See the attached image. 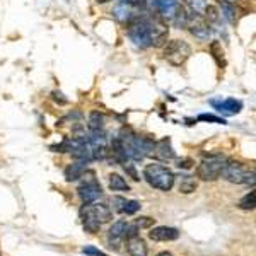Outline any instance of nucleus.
<instances>
[{
	"instance_id": "obj_1",
	"label": "nucleus",
	"mask_w": 256,
	"mask_h": 256,
	"mask_svg": "<svg viewBox=\"0 0 256 256\" xmlns=\"http://www.w3.org/2000/svg\"><path fill=\"white\" fill-rule=\"evenodd\" d=\"M128 38L138 48H159L168 41L169 28L162 19L152 14H138L128 22Z\"/></svg>"
},
{
	"instance_id": "obj_2",
	"label": "nucleus",
	"mask_w": 256,
	"mask_h": 256,
	"mask_svg": "<svg viewBox=\"0 0 256 256\" xmlns=\"http://www.w3.org/2000/svg\"><path fill=\"white\" fill-rule=\"evenodd\" d=\"M144 178L152 188L160 192H169L174 186V174L171 169H168L162 164H148L144 168Z\"/></svg>"
},
{
	"instance_id": "obj_3",
	"label": "nucleus",
	"mask_w": 256,
	"mask_h": 256,
	"mask_svg": "<svg viewBox=\"0 0 256 256\" xmlns=\"http://www.w3.org/2000/svg\"><path fill=\"white\" fill-rule=\"evenodd\" d=\"M222 176L226 178L229 183L236 184H253L254 183V169L248 168L246 164L239 162V160H227Z\"/></svg>"
},
{
	"instance_id": "obj_4",
	"label": "nucleus",
	"mask_w": 256,
	"mask_h": 256,
	"mask_svg": "<svg viewBox=\"0 0 256 256\" xmlns=\"http://www.w3.org/2000/svg\"><path fill=\"white\" fill-rule=\"evenodd\" d=\"M227 159L220 154H214L208 158H204L196 168V176L204 181H216L222 176Z\"/></svg>"
},
{
	"instance_id": "obj_5",
	"label": "nucleus",
	"mask_w": 256,
	"mask_h": 256,
	"mask_svg": "<svg viewBox=\"0 0 256 256\" xmlns=\"http://www.w3.org/2000/svg\"><path fill=\"white\" fill-rule=\"evenodd\" d=\"M190 56H192V46L183 40H172L164 46V60H168L174 67H181Z\"/></svg>"
},
{
	"instance_id": "obj_6",
	"label": "nucleus",
	"mask_w": 256,
	"mask_h": 256,
	"mask_svg": "<svg viewBox=\"0 0 256 256\" xmlns=\"http://www.w3.org/2000/svg\"><path fill=\"white\" fill-rule=\"evenodd\" d=\"M184 28H186V30L200 41H207L210 32H212V30H210V24L207 22L205 16L196 14V12H192V10H190L188 16H186V26Z\"/></svg>"
},
{
	"instance_id": "obj_7",
	"label": "nucleus",
	"mask_w": 256,
	"mask_h": 256,
	"mask_svg": "<svg viewBox=\"0 0 256 256\" xmlns=\"http://www.w3.org/2000/svg\"><path fill=\"white\" fill-rule=\"evenodd\" d=\"M80 216H89V217H92L94 220H98L99 224H104V222H108L111 218V208L101 204H96V205L86 204L84 207L80 208Z\"/></svg>"
},
{
	"instance_id": "obj_8",
	"label": "nucleus",
	"mask_w": 256,
	"mask_h": 256,
	"mask_svg": "<svg viewBox=\"0 0 256 256\" xmlns=\"http://www.w3.org/2000/svg\"><path fill=\"white\" fill-rule=\"evenodd\" d=\"M79 196L84 204H94V202L102 196L101 184H99L96 180L86 181V183L79 188Z\"/></svg>"
},
{
	"instance_id": "obj_9",
	"label": "nucleus",
	"mask_w": 256,
	"mask_h": 256,
	"mask_svg": "<svg viewBox=\"0 0 256 256\" xmlns=\"http://www.w3.org/2000/svg\"><path fill=\"white\" fill-rule=\"evenodd\" d=\"M148 238H150L152 241H158V242L176 241V239L180 238V230L174 229V227L160 226V227H154V229H150Z\"/></svg>"
},
{
	"instance_id": "obj_10",
	"label": "nucleus",
	"mask_w": 256,
	"mask_h": 256,
	"mask_svg": "<svg viewBox=\"0 0 256 256\" xmlns=\"http://www.w3.org/2000/svg\"><path fill=\"white\" fill-rule=\"evenodd\" d=\"M140 9H137V7L130 6V4H125V2H118L116 6H114L113 9V16L116 18L120 22H130L132 19H135L137 16L140 14Z\"/></svg>"
},
{
	"instance_id": "obj_11",
	"label": "nucleus",
	"mask_w": 256,
	"mask_h": 256,
	"mask_svg": "<svg viewBox=\"0 0 256 256\" xmlns=\"http://www.w3.org/2000/svg\"><path fill=\"white\" fill-rule=\"evenodd\" d=\"M152 2H154L156 10H158L162 18H166L169 20H172L178 9L181 7L180 0H152Z\"/></svg>"
},
{
	"instance_id": "obj_12",
	"label": "nucleus",
	"mask_w": 256,
	"mask_h": 256,
	"mask_svg": "<svg viewBox=\"0 0 256 256\" xmlns=\"http://www.w3.org/2000/svg\"><path fill=\"white\" fill-rule=\"evenodd\" d=\"M152 158L156 159H160V160H171L174 159V150H172V146H171V140L168 137L159 140V142L154 144V150H152Z\"/></svg>"
},
{
	"instance_id": "obj_13",
	"label": "nucleus",
	"mask_w": 256,
	"mask_h": 256,
	"mask_svg": "<svg viewBox=\"0 0 256 256\" xmlns=\"http://www.w3.org/2000/svg\"><path fill=\"white\" fill-rule=\"evenodd\" d=\"M210 104L216 108V111H218V113H222V114H238L242 108L241 101H236V99H230V98L224 99V101H216V99H212Z\"/></svg>"
},
{
	"instance_id": "obj_14",
	"label": "nucleus",
	"mask_w": 256,
	"mask_h": 256,
	"mask_svg": "<svg viewBox=\"0 0 256 256\" xmlns=\"http://www.w3.org/2000/svg\"><path fill=\"white\" fill-rule=\"evenodd\" d=\"M125 227H126V222L125 220H118L114 222L113 226L110 227L108 230V241H110V246L114 248V250H118L120 248V242L125 239Z\"/></svg>"
},
{
	"instance_id": "obj_15",
	"label": "nucleus",
	"mask_w": 256,
	"mask_h": 256,
	"mask_svg": "<svg viewBox=\"0 0 256 256\" xmlns=\"http://www.w3.org/2000/svg\"><path fill=\"white\" fill-rule=\"evenodd\" d=\"M86 171H88V162L86 160H77V162L70 164L68 168H65L64 174L67 181H77L84 176Z\"/></svg>"
},
{
	"instance_id": "obj_16",
	"label": "nucleus",
	"mask_w": 256,
	"mask_h": 256,
	"mask_svg": "<svg viewBox=\"0 0 256 256\" xmlns=\"http://www.w3.org/2000/svg\"><path fill=\"white\" fill-rule=\"evenodd\" d=\"M126 250H128V254L130 256H147L148 254L146 241H144L140 236L126 239Z\"/></svg>"
},
{
	"instance_id": "obj_17",
	"label": "nucleus",
	"mask_w": 256,
	"mask_h": 256,
	"mask_svg": "<svg viewBox=\"0 0 256 256\" xmlns=\"http://www.w3.org/2000/svg\"><path fill=\"white\" fill-rule=\"evenodd\" d=\"M218 7H220V16L226 18L230 24H234L238 20V12L234 4H230L229 0H218Z\"/></svg>"
},
{
	"instance_id": "obj_18",
	"label": "nucleus",
	"mask_w": 256,
	"mask_h": 256,
	"mask_svg": "<svg viewBox=\"0 0 256 256\" xmlns=\"http://www.w3.org/2000/svg\"><path fill=\"white\" fill-rule=\"evenodd\" d=\"M108 183H110V188L113 190V192H130V186H128L125 178H122L120 174H110Z\"/></svg>"
},
{
	"instance_id": "obj_19",
	"label": "nucleus",
	"mask_w": 256,
	"mask_h": 256,
	"mask_svg": "<svg viewBox=\"0 0 256 256\" xmlns=\"http://www.w3.org/2000/svg\"><path fill=\"white\" fill-rule=\"evenodd\" d=\"M90 132H101L104 126V114L99 113V111H92L89 114V123H88Z\"/></svg>"
},
{
	"instance_id": "obj_20",
	"label": "nucleus",
	"mask_w": 256,
	"mask_h": 256,
	"mask_svg": "<svg viewBox=\"0 0 256 256\" xmlns=\"http://www.w3.org/2000/svg\"><path fill=\"white\" fill-rule=\"evenodd\" d=\"M210 52H212L214 58H216L217 65L218 67H226V56H224V50H222V44L218 43V41H212V44H210Z\"/></svg>"
},
{
	"instance_id": "obj_21",
	"label": "nucleus",
	"mask_w": 256,
	"mask_h": 256,
	"mask_svg": "<svg viewBox=\"0 0 256 256\" xmlns=\"http://www.w3.org/2000/svg\"><path fill=\"white\" fill-rule=\"evenodd\" d=\"M196 190V181L192 176H183V180L180 181V192L184 195H190Z\"/></svg>"
},
{
	"instance_id": "obj_22",
	"label": "nucleus",
	"mask_w": 256,
	"mask_h": 256,
	"mask_svg": "<svg viewBox=\"0 0 256 256\" xmlns=\"http://www.w3.org/2000/svg\"><path fill=\"white\" fill-rule=\"evenodd\" d=\"M183 2H184V6L190 7L192 12H196V14H202V16H204L205 9L208 7L207 0H183Z\"/></svg>"
},
{
	"instance_id": "obj_23",
	"label": "nucleus",
	"mask_w": 256,
	"mask_h": 256,
	"mask_svg": "<svg viewBox=\"0 0 256 256\" xmlns=\"http://www.w3.org/2000/svg\"><path fill=\"white\" fill-rule=\"evenodd\" d=\"M256 205V193L254 192H250L248 195H244L239 202V208L242 210H253Z\"/></svg>"
},
{
	"instance_id": "obj_24",
	"label": "nucleus",
	"mask_w": 256,
	"mask_h": 256,
	"mask_svg": "<svg viewBox=\"0 0 256 256\" xmlns=\"http://www.w3.org/2000/svg\"><path fill=\"white\" fill-rule=\"evenodd\" d=\"M82 217V222H84V229L88 230V232L90 234H96L99 230V227H101V224H99L98 220H94L92 217L89 216H80Z\"/></svg>"
},
{
	"instance_id": "obj_25",
	"label": "nucleus",
	"mask_w": 256,
	"mask_h": 256,
	"mask_svg": "<svg viewBox=\"0 0 256 256\" xmlns=\"http://www.w3.org/2000/svg\"><path fill=\"white\" fill-rule=\"evenodd\" d=\"M125 205H126V200L123 196H113V198H111V208H113L114 212L123 214Z\"/></svg>"
},
{
	"instance_id": "obj_26",
	"label": "nucleus",
	"mask_w": 256,
	"mask_h": 256,
	"mask_svg": "<svg viewBox=\"0 0 256 256\" xmlns=\"http://www.w3.org/2000/svg\"><path fill=\"white\" fill-rule=\"evenodd\" d=\"M138 210H140V204H138V202L137 200H130V202H126L123 214H126V216H134V214H137Z\"/></svg>"
},
{
	"instance_id": "obj_27",
	"label": "nucleus",
	"mask_w": 256,
	"mask_h": 256,
	"mask_svg": "<svg viewBox=\"0 0 256 256\" xmlns=\"http://www.w3.org/2000/svg\"><path fill=\"white\" fill-rule=\"evenodd\" d=\"M125 239H132V238H135V236H138V227L137 224H126L125 227Z\"/></svg>"
},
{
	"instance_id": "obj_28",
	"label": "nucleus",
	"mask_w": 256,
	"mask_h": 256,
	"mask_svg": "<svg viewBox=\"0 0 256 256\" xmlns=\"http://www.w3.org/2000/svg\"><path fill=\"white\" fill-rule=\"evenodd\" d=\"M198 120H200V122H212V123H220V125H226V120L224 118L214 116V114H200Z\"/></svg>"
},
{
	"instance_id": "obj_29",
	"label": "nucleus",
	"mask_w": 256,
	"mask_h": 256,
	"mask_svg": "<svg viewBox=\"0 0 256 256\" xmlns=\"http://www.w3.org/2000/svg\"><path fill=\"white\" fill-rule=\"evenodd\" d=\"M135 224H137L138 229H142V227H150L152 224H154V218H150V217H140L138 220L135 222Z\"/></svg>"
},
{
	"instance_id": "obj_30",
	"label": "nucleus",
	"mask_w": 256,
	"mask_h": 256,
	"mask_svg": "<svg viewBox=\"0 0 256 256\" xmlns=\"http://www.w3.org/2000/svg\"><path fill=\"white\" fill-rule=\"evenodd\" d=\"M123 168H125V171H126L132 178H134L135 181H138V180H140V176H138V172L135 171L134 164H126V162H125V164H123Z\"/></svg>"
},
{
	"instance_id": "obj_31",
	"label": "nucleus",
	"mask_w": 256,
	"mask_h": 256,
	"mask_svg": "<svg viewBox=\"0 0 256 256\" xmlns=\"http://www.w3.org/2000/svg\"><path fill=\"white\" fill-rule=\"evenodd\" d=\"M82 251H84L86 254H89V256H106L102 251H99V250H96V248H92V246H86Z\"/></svg>"
},
{
	"instance_id": "obj_32",
	"label": "nucleus",
	"mask_w": 256,
	"mask_h": 256,
	"mask_svg": "<svg viewBox=\"0 0 256 256\" xmlns=\"http://www.w3.org/2000/svg\"><path fill=\"white\" fill-rule=\"evenodd\" d=\"M120 2L130 4V6H134V7H137V9L142 10L144 7H146V2H147V0H120Z\"/></svg>"
},
{
	"instance_id": "obj_33",
	"label": "nucleus",
	"mask_w": 256,
	"mask_h": 256,
	"mask_svg": "<svg viewBox=\"0 0 256 256\" xmlns=\"http://www.w3.org/2000/svg\"><path fill=\"white\" fill-rule=\"evenodd\" d=\"M60 96H62V92H56V90L53 92V99H55L56 102H60V104H65V102H67V99H65V98H60Z\"/></svg>"
},
{
	"instance_id": "obj_34",
	"label": "nucleus",
	"mask_w": 256,
	"mask_h": 256,
	"mask_svg": "<svg viewBox=\"0 0 256 256\" xmlns=\"http://www.w3.org/2000/svg\"><path fill=\"white\" fill-rule=\"evenodd\" d=\"M178 168H183V169H188V168H192V160H190V159L180 160V164H178Z\"/></svg>"
},
{
	"instance_id": "obj_35",
	"label": "nucleus",
	"mask_w": 256,
	"mask_h": 256,
	"mask_svg": "<svg viewBox=\"0 0 256 256\" xmlns=\"http://www.w3.org/2000/svg\"><path fill=\"white\" fill-rule=\"evenodd\" d=\"M158 256H172V254L169 253V251H162V253H159Z\"/></svg>"
},
{
	"instance_id": "obj_36",
	"label": "nucleus",
	"mask_w": 256,
	"mask_h": 256,
	"mask_svg": "<svg viewBox=\"0 0 256 256\" xmlns=\"http://www.w3.org/2000/svg\"><path fill=\"white\" fill-rule=\"evenodd\" d=\"M96 2H98V4H108L110 0H96Z\"/></svg>"
}]
</instances>
